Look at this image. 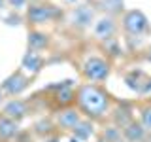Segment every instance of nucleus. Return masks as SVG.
<instances>
[{"label":"nucleus","instance_id":"f257e3e1","mask_svg":"<svg viewBox=\"0 0 151 142\" xmlns=\"http://www.w3.org/2000/svg\"><path fill=\"white\" fill-rule=\"evenodd\" d=\"M78 101L79 106L83 108L89 116H102L108 110V97L102 89L94 87V85H83L78 93Z\"/></svg>","mask_w":151,"mask_h":142},{"label":"nucleus","instance_id":"f03ea898","mask_svg":"<svg viewBox=\"0 0 151 142\" xmlns=\"http://www.w3.org/2000/svg\"><path fill=\"white\" fill-rule=\"evenodd\" d=\"M85 76H87L89 80H94V82L104 80L108 76V63L104 59H98V57L89 59L87 63H85Z\"/></svg>","mask_w":151,"mask_h":142},{"label":"nucleus","instance_id":"7ed1b4c3","mask_svg":"<svg viewBox=\"0 0 151 142\" xmlns=\"http://www.w3.org/2000/svg\"><path fill=\"white\" fill-rule=\"evenodd\" d=\"M125 27L132 34H140V32L147 27V21H145V17L142 15L140 12H130V13H127V17H125Z\"/></svg>","mask_w":151,"mask_h":142},{"label":"nucleus","instance_id":"20e7f679","mask_svg":"<svg viewBox=\"0 0 151 142\" xmlns=\"http://www.w3.org/2000/svg\"><path fill=\"white\" fill-rule=\"evenodd\" d=\"M53 15H55V9H51L49 6H32L30 12H28V17H30L32 23H44Z\"/></svg>","mask_w":151,"mask_h":142},{"label":"nucleus","instance_id":"39448f33","mask_svg":"<svg viewBox=\"0 0 151 142\" xmlns=\"http://www.w3.org/2000/svg\"><path fill=\"white\" fill-rule=\"evenodd\" d=\"M19 131L17 127V120H12L8 116H0V136L2 138H12L15 136Z\"/></svg>","mask_w":151,"mask_h":142},{"label":"nucleus","instance_id":"423d86ee","mask_svg":"<svg viewBox=\"0 0 151 142\" xmlns=\"http://www.w3.org/2000/svg\"><path fill=\"white\" fill-rule=\"evenodd\" d=\"M27 114V104L23 101H12L6 104V108H4V116L12 117V120H19V117H23Z\"/></svg>","mask_w":151,"mask_h":142},{"label":"nucleus","instance_id":"0eeeda50","mask_svg":"<svg viewBox=\"0 0 151 142\" xmlns=\"http://www.w3.org/2000/svg\"><path fill=\"white\" fill-rule=\"evenodd\" d=\"M115 30V23H113L111 17H102L100 21H96V27H94V34L98 38H108L113 34Z\"/></svg>","mask_w":151,"mask_h":142},{"label":"nucleus","instance_id":"6e6552de","mask_svg":"<svg viewBox=\"0 0 151 142\" xmlns=\"http://www.w3.org/2000/svg\"><path fill=\"white\" fill-rule=\"evenodd\" d=\"M59 125L64 129H76L79 125V114L76 110H64L59 114Z\"/></svg>","mask_w":151,"mask_h":142},{"label":"nucleus","instance_id":"1a4fd4ad","mask_svg":"<svg viewBox=\"0 0 151 142\" xmlns=\"http://www.w3.org/2000/svg\"><path fill=\"white\" fill-rule=\"evenodd\" d=\"M74 23H78V25H89V21L93 19V12L89 8H78L74 13Z\"/></svg>","mask_w":151,"mask_h":142},{"label":"nucleus","instance_id":"9d476101","mask_svg":"<svg viewBox=\"0 0 151 142\" xmlns=\"http://www.w3.org/2000/svg\"><path fill=\"white\" fill-rule=\"evenodd\" d=\"M25 85H27L25 80H23L21 76H15V78H12V80L6 83V89H8L9 93H19L23 87H25Z\"/></svg>","mask_w":151,"mask_h":142},{"label":"nucleus","instance_id":"9b49d317","mask_svg":"<svg viewBox=\"0 0 151 142\" xmlns=\"http://www.w3.org/2000/svg\"><path fill=\"white\" fill-rule=\"evenodd\" d=\"M25 66H27L28 70H32V72H36V70L40 68V57L30 51V53L25 57Z\"/></svg>","mask_w":151,"mask_h":142},{"label":"nucleus","instance_id":"f8f14e48","mask_svg":"<svg viewBox=\"0 0 151 142\" xmlns=\"http://www.w3.org/2000/svg\"><path fill=\"white\" fill-rule=\"evenodd\" d=\"M127 136H129L130 140L142 138V136H144V129H142L140 125H130V127H127Z\"/></svg>","mask_w":151,"mask_h":142},{"label":"nucleus","instance_id":"ddd939ff","mask_svg":"<svg viewBox=\"0 0 151 142\" xmlns=\"http://www.w3.org/2000/svg\"><path fill=\"white\" fill-rule=\"evenodd\" d=\"M30 46L32 47L45 46V36H42V34H30Z\"/></svg>","mask_w":151,"mask_h":142},{"label":"nucleus","instance_id":"4468645a","mask_svg":"<svg viewBox=\"0 0 151 142\" xmlns=\"http://www.w3.org/2000/svg\"><path fill=\"white\" fill-rule=\"evenodd\" d=\"M142 121H144V125L147 127V129H151V108L142 114Z\"/></svg>","mask_w":151,"mask_h":142},{"label":"nucleus","instance_id":"2eb2a0df","mask_svg":"<svg viewBox=\"0 0 151 142\" xmlns=\"http://www.w3.org/2000/svg\"><path fill=\"white\" fill-rule=\"evenodd\" d=\"M13 2H15V0H13ZM17 2H23V0H17Z\"/></svg>","mask_w":151,"mask_h":142}]
</instances>
